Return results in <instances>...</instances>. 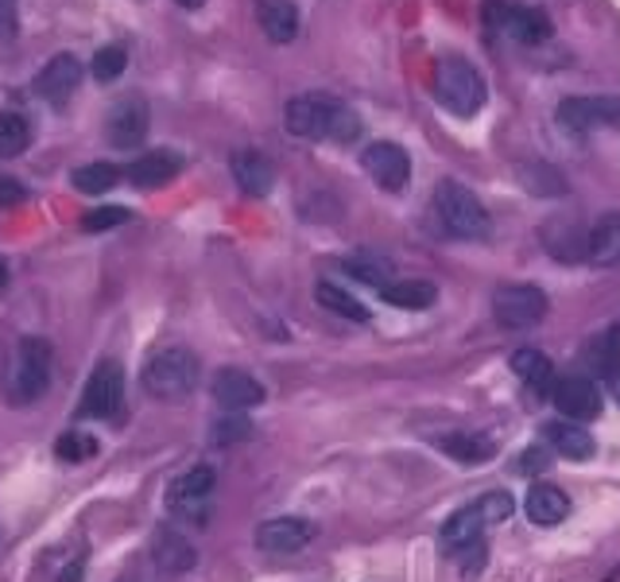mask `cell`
Listing matches in <instances>:
<instances>
[{"instance_id": "cell-1", "label": "cell", "mask_w": 620, "mask_h": 582, "mask_svg": "<svg viewBox=\"0 0 620 582\" xmlns=\"http://www.w3.org/2000/svg\"><path fill=\"white\" fill-rule=\"evenodd\" d=\"M283 125L298 140H334V144H353L361 140V117L330 94H298L283 109Z\"/></svg>"}, {"instance_id": "cell-2", "label": "cell", "mask_w": 620, "mask_h": 582, "mask_svg": "<svg viewBox=\"0 0 620 582\" xmlns=\"http://www.w3.org/2000/svg\"><path fill=\"white\" fill-rule=\"evenodd\" d=\"M198 377H202L198 357L186 346H167L148 357L144 373H140V385H144L148 397L175 405V400H186L198 388Z\"/></svg>"}, {"instance_id": "cell-3", "label": "cell", "mask_w": 620, "mask_h": 582, "mask_svg": "<svg viewBox=\"0 0 620 582\" xmlns=\"http://www.w3.org/2000/svg\"><path fill=\"white\" fill-rule=\"evenodd\" d=\"M435 97L454 117H474L489 101V86H485V74L469 58L443 55L435 63Z\"/></svg>"}, {"instance_id": "cell-4", "label": "cell", "mask_w": 620, "mask_h": 582, "mask_svg": "<svg viewBox=\"0 0 620 582\" xmlns=\"http://www.w3.org/2000/svg\"><path fill=\"white\" fill-rule=\"evenodd\" d=\"M435 211H438L443 229L450 237H458V241H485V237L492 234L489 211H485L481 198H477L469 186H461L458 179H443V183L435 186Z\"/></svg>"}, {"instance_id": "cell-5", "label": "cell", "mask_w": 620, "mask_h": 582, "mask_svg": "<svg viewBox=\"0 0 620 582\" xmlns=\"http://www.w3.org/2000/svg\"><path fill=\"white\" fill-rule=\"evenodd\" d=\"M481 17L492 32L508 35L515 43H543L551 40V17L543 9H532V4H515V0H485Z\"/></svg>"}, {"instance_id": "cell-6", "label": "cell", "mask_w": 620, "mask_h": 582, "mask_svg": "<svg viewBox=\"0 0 620 582\" xmlns=\"http://www.w3.org/2000/svg\"><path fill=\"white\" fill-rule=\"evenodd\" d=\"M547 291L535 283H504L492 291V315L508 331H527V326L547 319Z\"/></svg>"}, {"instance_id": "cell-7", "label": "cell", "mask_w": 620, "mask_h": 582, "mask_svg": "<svg viewBox=\"0 0 620 582\" xmlns=\"http://www.w3.org/2000/svg\"><path fill=\"white\" fill-rule=\"evenodd\" d=\"M124 408V369L117 362H101L89 373L86 388H81L78 416L81 420H117Z\"/></svg>"}, {"instance_id": "cell-8", "label": "cell", "mask_w": 620, "mask_h": 582, "mask_svg": "<svg viewBox=\"0 0 620 582\" xmlns=\"http://www.w3.org/2000/svg\"><path fill=\"white\" fill-rule=\"evenodd\" d=\"M51 365H55L51 342L24 338L17 346V365H12V392L20 400H40L51 385Z\"/></svg>"}, {"instance_id": "cell-9", "label": "cell", "mask_w": 620, "mask_h": 582, "mask_svg": "<svg viewBox=\"0 0 620 582\" xmlns=\"http://www.w3.org/2000/svg\"><path fill=\"white\" fill-rule=\"evenodd\" d=\"M558 125L574 137H586L597 129H620V97H566L558 106Z\"/></svg>"}, {"instance_id": "cell-10", "label": "cell", "mask_w": 620, "mask_h": 582, "mask_svg": "<svg viewBox=\"0 0 620 582\" xmlns=\"http://www.w3.org/2000/svg\"><path fill=\"white\" fill-rule=\"evenodd\" d=\"M214 489H218V474H214V466H194V470H186L183 477L171 482L167 509L183 520H206Z\"/></svg>"}, {"instance_id": "cell-11", "label": "cell", "mask_w": 620, "mask_h": 582, "mask_svg": "<svg viewBox=\"0 0 620 582\" xmlns=\"http://www.w3.org/2000/svg\"><path fill=\"white\" fill-rule=\"evenodd\" d=\"M551 400H555L558 412L574 423L601 416V392H597V380L586 377V373H566V377H558L555 388H551Z\"/></svg>"}, {"instance_id": "cell-12", "label": "cell", "mask_w": 620, "mask_h": 582, "mask_svg": "<svg viewBox=\"0 0 620 582\" xmlns=\"http://www.w3.org/2000/svg\"><path fill=\"white\" fill-rule=\"evenodd\" d=\"M148 125H152V114H148V101L137 94L121 97L106 117V140L113 148H140L148 137Z\"/></svg>"}, {"instance_id": "cell-13", "label": "cell", "mask_w": 620, "mask_h": 582, "mask_svg": "<svg viewBox=\"0 0 620 582\" xmlns=\"http://www.w3.org/2000/svg\"><path fill=\"white\" fill-rule=\"evenodd\" d=\"M361 163L372 175V183L384 186V191H403L411 179V155L403 152L400 144H392V140H377V144H369L361 155Z\"/></svg>"}, {"instance_id": "cell-14", "label": "cell", "mask_w": 620, "mask_h": 582, "mask_svg": "<svg viewBox=\"0 0 620 582\" xmlns=\"http://www.w3.org/2000/svg\"><path fill=\"white\" fill-rule=\"evenodd\" d=\"M315 540V525L303 517H272L257 528V548L268 556H295Z\"/></svg>"}, {"instance_id": "cell-15", "label": "cell", "mask_w": 620, "mask_h": 582, "mask_svg": "<svg viewBox=\"0 0 620 582\" xmlns=\"http://www.w3.org/2000/svg\"><path fill=\"white\" fill-rule=\"evenodd\" d=\"M210 392L226 412H249V408H260L268 400L264 385L244 369H221L218 377H214Z\"/></svg>"}, {"instance_id": "cell-16", "label": "cell", "mask_w": 620, "mask_h": 582, "mask_svg": "<svg viewBox=\"0 0 620 582\" xmlns=\"http://www.w3.org/2000/svg\"><path fill=\"white\" fill-rule=\"evenodd\" d=\"M78 82H81V63L74 55H55L51 58L47 66H43L40 74H35V82H32V89L35 94L47 101V106H66L74 97V89H78Z\"/></svg>"}, {"instance_id": "cell-17", "label": "cell", "mask_w": 620, "mask_h": 582, "mask_svg": "<svg viewBox=\"0 0 620 582\" xmlns=\"http://www.w3.org/2000/svg\"><path fill=\"white\" fill-rule=\"evenodd\" d=\"M183 155L171 152V148H155V152H144L124 168V179L140 191H155V186H167L171 179H178L183 171Z\"/></svg>"}, {"instance_id": "cell-18", "label": "cell", "mask_w": 620, "mask_h": 582, "mask_svg": "<svg viewBox=\"0 0 620 582\" xmlns=\"http://www.w3.org/2000/svg\"><path fill=\"white\" fill-rule=\"evenodd\" d=\"M233 179L249 198H264L275 186V163L257 148H241L233 152Z\"/></svg>"}, {"instance_id": "cell-19", "label": "cell", "mask_w": 620, "mask_h": 582, "mask_svg": "<svg viewBox=\"0 0 620 582\" xmlns=\"http://www.w3.org/2000/svg\"><path fill=\"white\" fill-rule=\"evenodd\" d=\"M586 260L597 268L620 265V211L601 214L586 234Z\"/></svg>"}, {"instance_id": "cell-20", "label": "cell", "mask_w": 620, "mask_h": 582, "mask_svg": "<svg viewBox=\"0 0 620 582\" xmlns=\"http://www.w3.org/2000/svg\"><path fill=\"white\" fill-rule=\"evenodd\" d=\"M512 373L524 380V388L535 392V397H551V388H555V365H551V357L543 354V349H532V346L515 349Z\"/></svg>"}, {"instance_id": "cell-21", "label": "cell", "mask_w": 620, "mask_h": 582, "mask_svg": "<svg viewBox=\"0 0 620 582\" xmlns=\"http://www.w3.org/2000/svg\"><path fill=\"white\" fill-rule=\"evenodd\" d=\"M257 24L272 43H291L298 35L295 0H257Z\"/></svg>"}, {"instance_id": "cell-22", "label": "cell", "mask_w": 620, "mask_h": 582, "mask_svg": "<svg viewBox=\"0 0 620 582\" xmlns=\"http://www.w3.org/2000/svg\"><path fill=\"white\" fill-rule=\"evenodd\" d=\"M152 559H155V567H160V571L183 574V571H191V567L198 563V551H194V543L186 540V536L163 528V532L155 536V543H152Z\"/></svg>"}, {"instance_id": "cell-23", "label": "cell", "mask_w": 620, "mask_h": 582, "mask_svg": "<svg viewBox=\"0 0 620 582\" xmlns=\"http://www.w3.org/2000/svg\"><path fill=\"white\" fill-rule=\"evenodd\" d=\"M524 509H527V517H532V525L555 528V525H563L566 513H570V497H566L558 485H532Z\"/></svg>"}, {"instance_id": "cell-24", "label": "cell", "mask_w": 620, "mask_h": 582, "mask_svg": "<svg viewBox=\"0 0 620 582\" xmlns=\"http://www.w3.org/2000/svg\"><path fill=\"white\" fill-rule=\"evenodd\" d=\"M485 525H489V520L481 517L477 502H474V505H466V509H458V513H454V517L443 525V548L450 551V556H458L461 548H469V543L481 540Z\"/></svg>"}, {"instance_id": "cell-25", "label": "cell", "mask_w": 620, "mask_h": 582, "mask_svg": "<svg viewBox=\"0 0 620 582\" xmlns=\"http://www.w3.org/2000/svg\"><path fill=\"white\" fill-rule=\"evenodd\" d=\"M435 446H443L461 466H481L492 459V443L485 435H474V431H446V435H435Z\"/></svg>"}, {"instance_id": "cell-26", "label": "cell", "mask_w": 620, "mask_h": 582, "mask_svg": "<svg viewBox=\"0 0 620 582\" xmlns=\"http://www.w3.org/2000/svg\"><path fill=\"white\" fill-rule=\"evenodd\" d=\"M380 295H384V303H392L400 311H427L438 300L435 283L427 280H392L388 288H380Z\"/></svg>"}, {"instance_id": "cell-27", "label": "cell", "mask_w": 620, "mask_h": 582, "mask_svg": "<svg viewBox=\"0 0 620 582\" xmlns=\"http://www.w3.org/2000/svg\"><path fill=\"white\" fill-rule=\"evenodd\" d=\"M547 439L558 454H566V459H574V462H586L589 454H594V435H589L586 428H578L574 420L547 423Z\"/></svg>"}, {"instance_id": "cell-28", "label": "cell", "mask_w": 620, "mask_h": 582, "mask_svg": "<svg viewBox=\"0 0 620 582\" xmlns=\"http://www.w3.org/2000/svg\"><path fill=\"white\" fill-rule=\"evenodd\" d=\"M543 245H547V252L555 260H581L586 257V234H578V222H551L547 229H543Z\"/></svg>"}, {"instance_id": "cell-29", "label": "cell", "mask_w": 620, "mask_h": 582, "mask_svg": "<svg viewBox=\"0 0 620 582\" xmlns=\"http://www.w3.org/2000/svg\"><path fill=\"white\" fill-rule=\"evenodd\" d=\"M586 365L597 373V377L617 380V373H620V326H612V331L597 334V338L589 342V346H586Z\"/></svg>"}, {"instance_id": "cell-30", "label": "cell", "mask_w": 620, "mask_h": 582, "mask_svg": "<svg viewBox=\"0 0 620 582\" xmlns=\"http://www.w3.org/2000/svg\"><path fill=\"white\" fill-rule=\"evenodd\" d=\"M315 300L323 303L326 311H334V315L353 319V323H369V308H365L357 295H349L346 288H338L334 280H318L315 283Z\"/></svg>"}, {"instance_id": "cell-31", "label": "cell", "mask_w": 620, "mask_h": 582, "mask_svg": "<svg viewBox=\"0 0 620 582\" xmlns=\"http://www.w3.org/2000/svg\"><path fill=\"white\" fill-rule=\"evenodd\" d=\"M121 179H124V171L117 168V163H101V160L81 163V168L70 171L74 191H81V194H106V191H113Z\"/></svg>"}, {"instance_id": "cell-32", "label": "cell", "mask_w": 620, "mask_h": 582, "mask_svg": "<svg viewBox=\"0 0 620 582\" xmlns=\"http://www.w3.org/2000/svg\"><path fill=\"white\" fill-rule=\"evenodd\" d=\"M32 144V125L20 114H0V160H17Z\"/></svg>"}, {"instance_id": "cell-33", "label": "cell", "mask_w": 620, "mask_h": 582, "mask_svg": "<svg viewBox=\"0 0 620 582\" xmlns=\"http://www.w3.org/2000/svg\"><path fill=\"white\" fill-rule=\"evenodd\" d=\"M124 66H129V47L106 43V47L94 55V63H89V74H94L97 82H117L124 74Z\"/></svg>"}, {"instance_id": "cell-34", "label": "cell", "mask_w": 620, "mask_h": 582, "mask_svg": "<svg viewBox=\"0 0 620 582\" xmlns=\"http://www.w3.org/2000/svg\"><path fill=\"white\" fill-rule=\"evenodd\" d=\"M349 272H353L357 280L372 283V288H388L395 268H392V260H384V257H353L349 260Z\"/></svg>"}, {"instance_id": "cell-35", "label": "cell", "mask_w": 620, "mask_h": 582, "mask_svg": "<svg viewBox=\"0 0 620 582\" xmlns=\"http://www.w3.org/2000/svg\"><path fill=\"white\" fill-rule=\"evenodd\" d=\"M55 454L63 462H89L97 454V439L86 435V431H66L55 443Z\"/></svg>"}, {"instance_id": "cell-36", "label": "cell", "mask_w": 620, "mask_h": 582, "mask_svg": "<svg viewBox=\"0 0 620 582\" xmlns=\"http://www.w3.org/2000/svg\"><path fill=\"white\" fill-rule=\"evenodd\" d=\"M129 222V211L124 206H97V211L81 214V229L86 234H101V229H117Z\"/></svg>"}, {"instance_id": "cell-37", "label": "cell", "mask_w": 620, "mask_h": 582, "mask_svg": "<svg viewBox=\"0 0 620 582\" xmlns=\"http://www.w3.org/2000/svg\"><path fill=\"white\" fill-rule=\"evenodd\" d=\"M252 435V423L244 420L241 412H233V416H226V420H218L214 423V443L218 446H229V443H241V439H249Z\"/></svg>"}, {"instance_id": "cell-38", "label": "cell", "mask_w": 620, "mask_h": 582, "mask_svg": "<svg viewBox=\"0 0 620 582\" xmlns=\"http://www.w3.org/2000/svg\"><path fill=\"white\" fill-rule=\"evenodd\" d=\"M477 509H481V517L489 520V525H500V520H508V517H512L515 502L504 494V489H497V494H485L481 502H477Z\"/></svg>"}, {"instance_id": "cell-39", "label": "cell", "mask_w": 620, "mask_h": 582, "mask_svg": "<svg viewBox=\"0 0 620 582\" xmlns=\"http://www.w3.org/2000/svg\"><path fill=\"white\" fill-rule=\"evenodd\" d=\"M17 32H20L17 0H0V43H12Z\"/></svg>"}, {"instance_id": "cell-40", "label": "cell", "mask_w": 620, "mask_h": 582, "mask_svg": "<svg viewBox=\"0 0 620 582\" xmlns=\"http://www.w3.org/2000/svg\"><path fill=\"white\" fill-rule=\"evenodd\" d=\"M28 191L17 183V179H0V211H12V206H24Z\"/></svg>"}, {"instance_id": "cell-41", "label": "cell", "mask_w": 620, "mask_h": 582, "mask_svg": "<svg viewBox=\"0 0 620 582\" xmlns=\"http://www.w3.org/2000/svg\"><path fill=\"white\" fill-rule=\"evenodd\" d=\"M524 470H547V451H540V446L524 451Z\"/></svg>"}, {"instance_id": "cell-42", "label": "cell", "mask_w": 620, "mask_h": 582, "mask_svg": "<svg viewBox=\"0 0 620 582\" xmlns=\"http://www.w3.org/2000/svg\"><path fill=\"white\" fill-rule=\"evenodd\" d=\"M78 579H81V559H78V563H70L63 574H58V582H78Z\"/></svg>"}, {"instance_id": "cell-43", "label": "cell", "mask_w": 620, "mask_h": 582, "mask_svg": "<svg viewBox=\"0 0 620 582\" xmlns=\"http://www.w3.org/2000/svg\"><path fill=\"white\" fill-rule=\"evenodd\" d=\"M9 288V265H4V257H0V291Z\"/></svg>"}, {"instance_id": "cell-44", "label": "cell", "mask_w": 620, "mask_h": 582, "mask_svg": "<svg viewBox=\"0 0 620 582\" xmlns=\"http://www.w3.org/2000/svg\"><path fill=\"white\" fill-rule=\"evenodd\" d=\"M175 4H178V9H202V4H206V0H175Z\"/></svg>"}]
</instances>
